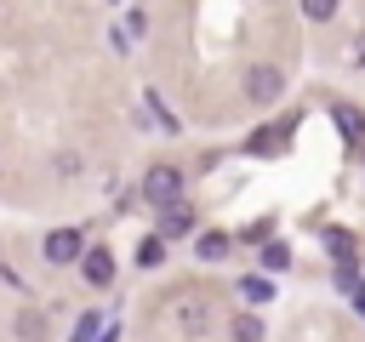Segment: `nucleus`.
Listing matches in <instances>:
<instances>
[{
	"mask_svg": "<svg viewBox=\"0 0 365 342\" xmlns=\"http://www.w3.org/2000/svg\"><path fill=\"white\" fill-rule=\"evenodd\" d=\"M80 268H86V279H91V285H108V279H114V256H108L103 245L80 251Z\"/></svg>",
	"mask_w": 365,
	"mask_h": 342,
	"instance_id": "obj_7",
	"label": "nucleus"
},
{
	"mask_svg": "<svg viewBox=\"0 0 365 342\" xmlns=\"http://www.w3.org/2000/svg\"><path fill=\"white\" fill-rule=\"evenodd\" d=\"M348 63H354V68H365V34H359V40L348 46Z\"/></svg>",
	"mask_w": 365,
	"mask_h": 342,
	"instance_id": "obj_17",
	"label": "nucleus"
},
{
	"mask_svg": "<svg viewBox=\"0 0 365 342\" xmlns=\"http://www.w3.org/2000/svg\"><path fill=\"white\" fill-rule=\"evenodd\" d=\"M331 114H336V125H342V142H348V148H365V114H359L354 103H331Z\"/></svg>",
	"mask_w": 365,
	"mask_h": 342,
	"instance_id": "obj_6",
	"label": "nucleus"
},
{
	"mask_svg": "<svg viewBox=\"0 0 365 342\" xmlns=\"http://www.w3.org/2000/svg\"><path fill=\"white\" fill-rule=\"evenodd\" d=\"M160 256H165V245H160V239H143V245H137V262H143V268H154Z\"/></svg>",
	"mask_w": 365,
	"mask_h": 342,
	"instance_id": "obj_14",
	"label": "nucleus"
},
{
	"mask_svg": "<svg viewBox=\"0 0 365 342\" xmlns=\"http://www.w3.org/2000/svg\"><path fill=\"white\" fill-rule=\"evenodd\" d=\"M137 194H143L154 211H165V205H177V200H182V171H177V165H165V160H160V165H148Z\"/></svg>",
	"mask_w": 365,
	"mask_h": 342,
	"instance_id": "obj_1",
	"label": "nucleus"
},
{
	"mask_svg": "<svg viewBox=\"0 0 365 342\" xmlns=\"http://www.w3.org/2000/svg\"><path fill=\"white\" fill-rule=\"evenodd\" d=\"M279 142H285V131H257V137H251V154H274Z\"/></svg>",
	"mask_w": 365,
	"mask_h": 342,
	"instance_id": "obj_11",
	"label": "nucleus"
},
{
	"mask_svg": "<svg viewBox=\"0 0 365 342\" xmlns=\"http://www.w3.org/2000/svg\"><path fill=\"white\" fill-rule=\"evenodd\" d=\"M279 91H285V74H279L274 63H257V68L245 74V97H251V103L268 108V103H279Z\"/></svg>",
	"mask_w": 365,
	"mask_h": 342,
	"instance_id": "obj_2",
	"label": "nucleus"
},
{
	"mask_svg": "<svg viewBox=\"0 0 365 342\" xmlns=\"http://www.w3.org/2000/svg\"><path fill=\"white\" fill-rule=\"evenodd\" d=\"M228 336H234V342H262V319H257V314H240V319L228 325Z\"/></svg>",
	"mask_w": 365,
	"mask_h": 342,
	"instance_id": "obj_9",
	"label": "nucleus"
},
{
	"mask_svg": "<svg viewBox=\"0 0 365 342\" xmlns=\"http://www.w3.org/2000/svg\"><path fill=\"white\" fill-rule=\"evenodd\" d=\"M325 245H331V256H336L342 268L354 262V234H348V228H331V234H325Z\"/></svg>",
	"mask_w": 365,
	"mask_h": 342,
	"instance_id": "obj_8",
	"label": "nucleus"
},
{
	"mask_svg": "<svg viewBox=\"0 0 365 342\" xmlns=\"http://www.w3.org/2000/svg\"><path fill=\"white\" fill-rule=\"evenodd\" d=\"M80 251H86V245H80V228H51V234L40 239V256H46V262H80Z\"/></svg>",
	"mask_w": 365,
	"mask_h": 342,
	"instance_id": "obj_3",
	"label": "nucleus"
},
{
	"mask_svg": "<svg viewBox=\"0 0 365 342\" xmlns=\"http://www.w3.org/2000/svg\"><path fill=\"white\" fill-rule=\"evenodd\" d=\"M171 319H177L182 336H200L205 319H211V308H205V296H177V302H171Z\"/></svg>",
	"mask_w": 365,
	"mask_h": 342,
	"instance_id": "obj_4",
	"label": "nucleus"
},
{
	"mask_svg": "<svg viewBox=\"0 0 365 342\" xmlns=\"http://www.w3.org/2000/svg\"><path fill=\"white\" fill-rule=\"evenodd\" d=\"M182 234H194V205L188 200H177V205L160 211V239H182Z\"/></svg>",
	"mask_w": 365,
	"mask_h": 342,
	"instance_id": "obj_5",
	"label": "nucleus"
},
{
	"mask_svg": "<svg viewBox=\"0 0 365 342\" xmlns=\"http://www.w3.org/2000/svg\"><path fill=\"white\" fill-rule=\"evenodd\" d=\"M302 11H308L314 23H331V17H336V0H302Z\"/></svg>",
	"mask_w": 365,
	"mask_h": 342,
	"instance_id": "obj_13",
	"label": "nucleus"
},
{
	"mask_svg": "<svg viewBox=\"0 0 365 342\" xmlns=\"http://www.w3.org/2000/svg\"><path fill=\"white\" fill-rule=\"evenodd\" d=\"M228 245H234V239H228V234H217V228H211V234H200V256H205V262L228 256Z\"/></svg>",
	"mask_w": 365,
	"mask_h": 342,
	"instance_id": "obj_10",
	"label": "nucleus"
},
{
	"mask_svg": "<svg viewBox=\"0 0 365 342\" xmlns=\"http://www.w3.org/2000/svg\"><path fill=\"white\" fill-rule=\"evenodd\" d=\"M245 296H251V302H268V296H274V285H268L262 274H251V279H245Z\"/></svg>",
	"mask_w": 365,
	"mask_h": 342,
	"instance_id": "obj_15",
	"label": "nucleus"
},
{
	"mask_svg": "<svg viewBox=\"0 0 365 342\" xmlns=\"http://www.w3.org/2000/svg\"><path fill=\"white\" fill-rule=\"evenodd\" d=\"M17 336H23V342H40V336H46L40 314H23V319H17Z\"/></svg>",
	"mask_w": 365,
	"mask_h": 342,
	"instance_id": "obj_12",
	"label": "nucleus"
},
{
	"mask_svg": "<svg viewBox=\"0 0 365 342\" xmlns=\"http://www.w3.org/2000/svg\"><path fill=\"white\" fill-rule=\"evenodd\" d=\"M262 262H268V268H285L291 251H285V245H262Z\"/></svg>",
	"mask_w": 365,
	"mask_h": 342,
	"instance_id": "obj_16",
	"label": "nucleus"
}]
</instances>
